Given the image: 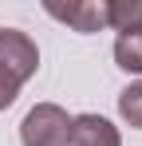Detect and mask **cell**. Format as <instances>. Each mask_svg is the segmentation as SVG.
Returning <instances> with one entry per match:
<instances>
[{"mask_svg": "<svg viewBox=\"0 0 142 146\" xmlns=\"http://www.w3.org/2000/svg\"><path fill=\"white\" fill-rule=\"evenodd\" d=\"M44 12L51 20L67 24L71 32H83L91 36L99 28H107V0H71V4H59V0H47Z\"/></svg>", "mask_w": 142, "mask_h": 146, "instance_id": "3957f363", "label": "cell"}, {"mask_svg": "<svg viewBox=\"0 0 142 146\" xmlns=\"http://www.w3.org/2000/svg\"><path fill=\"white\" fill-rule=\"evenodd\" d=\"M24 146H71V115L59 103H36L20 122Z\"/></svg>", "mask_w": 142, "mask_h": 146, "instance_id": "6da1fadb", "label": "cell"}, {"mask_svg": "<svg viewBox=\"0 0 142 146\" xmlns=\"http://www.w3.org/2000/svg\"><path fill=\"white\" fill-rule=\"evenodd\" d=\"M40 67V48L20 28H0V79L24 87Z\"/></svg>", "mask_w": 142, "mask_h": 146, "instance_id": "7a4b0ae2", "label": "cell"}, {"mask_svg": "<svg viewBox=\"0 0 142 146\" xmlns=\"http://www.w3.org/2000/svg\"><path fill=\"white\" fill-rule=\"evenodd\" d=\"M71 146H122V134L103 115H75L71 119Z\"/></svg>", "mask_w": 142, "mask_h": 146, "instance_id": "277c9868", "label": "cell"}, {"mask_svg": "<svg viewBox=\"0 0 142 146\" xmlns=\"http://www.w3.org/2000/svg\"><path fill=\"white\" fill-rule=\"evenodd\" d=\"M118 115L130 122L134 130H142V79L118 91Z\"/></svg>", "mask_w": 142, "mask_h": 146, "instance_id": "52a82bcc", "label": "cell"}, {"mask_svg": "<svg viewBox=\"0 0 142 146\" xmlns=\"http://www.w3.org/2000/svg\"><path fill=\"white\" fill-rule=\"evenodd\" d=\"M107 28L115 32L142 28V0H107Z\"/></svg>", "mask_w": 142, "mask_h": 146, "instance_id": "8992f818", "label": "cell"}, {"mask_svg": "<svg viewBox=\"0 0 142 146\" xmlns=\"http://www.w3.org/2000/svg\"><path fill=\"white\" fill-rule=\"evenodd\" d=\"M115 63L126 75H142V28L118 32V40H115Z\"/></svg>", "mask_w": 142, "mask_h": 146, "instance_id": "5b68a950", "label": "cell"}, {"mask_svg": "<svg viewBox=\"0 0 142 146\" xmlns=\"http://www.w3.org/2000/svg\"><path fill=\"white\" fill-rule=\"evenodd\" d=\"M16 95H20V87L8 83V79H0V111H8V107L16 103Z\"/></svg>", "mask_w": 142, "mask_h": 146, "instance_id": "ba28073f", "label": "cell"}]
</instances>
